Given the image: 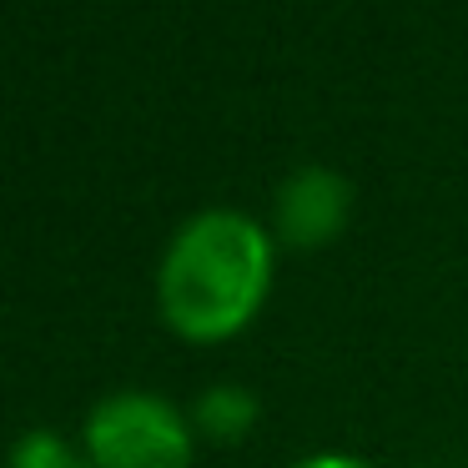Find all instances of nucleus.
Wrapping results in <instances>:
<instances>
[{"mask_svg": "<svg viewBox=\"0 0 468 468\" xmlns=\"http://www.w3.org/2000/svg\"><path fill=\"white\" fill-rule=\"evenodd\" d=\"M272 282V242L247 212L212 207L172 237L156 277L162 317L192 343H217L252 323Z\"/></svg>", "mask_w": 468, "mask_h": 468, "instance_id": "obj_1", "label": "nucleus"}, {"mask_svg": "<svg viewBox=\"0 0 468 468\" xmlns=\"http://www.w3.org/2000/svg\"><path fill=\"white\" fill-rule=\"evenodd\" d=\"M11 468H96V463L56 433H26L11 453Z\"/></svg>", "mask_w": 468, "mask_h": 468, "instance_id": "obj_5", "label": "nucleus"}, {"mask_svg": "<svg viewBox=\"0 0 468 468\" xmlns=\"http://www.w3.org/2000/svg\"><path fill=\"white\" fill-rule=\"evenodd\" d=\"M347 202H353V192H347V182L337 172H327V166H303V172H292L282 182V192H277V232L292 247H317V242L343 232Z\"/></svg>", "mask_w": 468, "mask_h": 468, "instance_id": "obj_3", "label": "nucleus"}, {"mask_svg": "<svg viewBox=\"0 0 468 468\" xmlns=\"http://www.w3.org/2000/svg\"><path fill=\"white\" fill-rule=\"evenodd\" d=\"M86 458L96 468H186L192 433L182 413L152 393H116L86 418Z\"/></svg>", "mask_w": 468, "mask_h": 468, "instance_id": "obj_2", "label": "nucleus"}, {"mask_svg": "<svg viewBox=\"0 0 468 468\" xmlns=\"http://www.w3.org/2000/svg\"><path fill=\"white\" fill-rule=\"evenodd\" d=\"M292 468H373V463L347 458V453H317V458H303V463H292Z\"/></svg>", "mask_w": 468, "mask_h": 468, "instance_id": "obj_6", "label": "nucleus"}, {"mask_svg": "<svg viewBox=\"0 0 468 468\" xmlns=\"http://www.w3.org/2000/svg\"><path fill=\"white\" fill-rule=\"evenodd\" d=\"M252 418H257V403L242 388H212V393H202V403H197V423L212 438H242L247 428H252Z\"/></svg>", "mask_w": 468, "mask_h": 468, "instance_id": "obj_4", "label": "nucleus"}]
</instances>
